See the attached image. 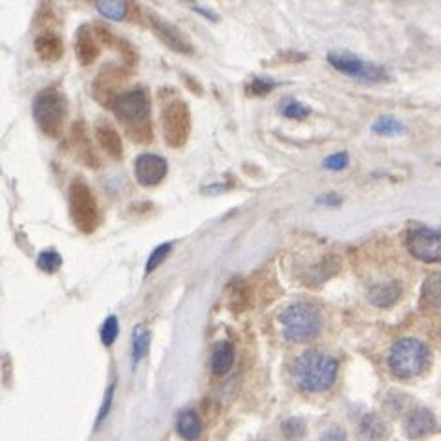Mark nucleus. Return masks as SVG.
Instances as JSON below:
<instances>
[{
    "label": "nucleus",
    "mask_w": 441,
    "mask_h": 441,
    "mask_svg": "<svg viewBox=\"0 0 441 441\" xmlns=\"http://www.w3.org/2000/svg\"><path fill=\"white\" fill-rule=\"evenodd\" d=\"M151 106V93L145 86H136L121 93L113 103V113L125 125L126 134L131 136L132 141L138 143L152 141V123L148 121Z\"/></svg>",
    "instance_id": "f257e3e1"
},
{
    "label": "nucleus",
    "mask_w": 441,
    "mask_h": 441,
    "mask_svg": "<svg viewBox=\"0 0 441 441\" xmlns=\"http://www.w3.org/2000/svg\"><path fill=\"white\" fill-rule=\"evenodd\" d=\"M293 374L304 392L328 390L339 374V363L333 355L320 350H308L295 361Z\"/></svg>",
    "instance_id": "f03ea898"
},
{
    "label": "nucleus",
    "mask_w": 441,
    "mask_h": 441,
    "mask_svg": "<svg viewBox=\"0 0 441 441\" xmlns=\"http://www.w3.org/2000/svg\"><path fill=\"white\" fill-rule=\"evenodd\" d=\"M282 335L290 343H308L323 330V315L313 304L293 303L278 313Z\"/></svg>",
    "instance_id": "7ed1b4c3"
},
{
    "label": "nucleus",
    "mask_w": 441,
    "mask_h": 441,
    "mask_svg": "<svg viewBox=\"0 0 441 441\" xmlns=\"http://www.w3.org/2000/svg\"><path fill=\"white\" fill-rule=\"evenodd\" d=\"M31 113L42 134H46L48 138H59L68 118L66 96L55 86L41 90L34 99Z\"/></svg>",
    "instance_id": "20e7f679"
},
{
    "label": "nucleus",
    "mask_w": 441,
    "mask_h": 441,
    "mask_svg": "<svg viewBox=\"0 0 441 441\" xmlns=\"http://www.w3.org/2000/svg\"><path fill=\"white\" fill-rule=\"evenodd\" d=\"M430 350L423 340L414 337L395 340L388 353V366L392 374L400 379H412L420 375L429 363Z\"/></svg>",
    "instance_id": "39448f33"
},
{
    "label": "nucleus",
    "mask_w": 441,
    "mask_h": 441,
    "mask_svg": "<svg viewBox=\"0 0 441 441\" xmlns=\"http://www.w3.org/2000/svg\"><path fill=\"white\" fill-rule=\"evenodd\" d=\"M161 131L165 143L171 148H181L187 145L193 131V118L187 103L180 97H173L161 106Z\"/></svg>",
    "instance_id": "423d86ee"
},
{
    "label": "nucleus",
    "mask_w": 441,
    "mask_h": 441,
    "mask_svg": "<svg viewBox=\"0 0 441 441\" xmlns=\"http://www.w3.org/2000/svg\"><path fill=\"white\" fill-rule=\"evenodd\" d=\"M68 207L74 225L84 235H92L99 225V206L92 189L84 181H72L68 189Z\"/></svg>",
    "instance_id": "0eeeda50"
},
{
    "label": "nucleus",
    "mask_w": 441,
    "mask_h": 441,
    "mask_svg": "<svg viewBox=\"0 0 441 441\" xmlns=\"http://www.w3.org/2000/svg\"><path fill=\"white\" fill-rule=\"evenodd\" d=\"M328 63L335 68L337 72L345 74L352 79L361 81V83H381V81L388 79L385 68L379 66V64L368 63V61L358 57V55L332 51V54H328Z\"/></svg>",
    "instance_id": "6e6552de"
},
{
    "label": "nucleus",
    "mask_w": 441,
    "mask_h": 441,
    "mask_svg": "<svg viewBox=\"0 0 441 441\" xmlns=\"http://www.w3.org/2000/svg\"><path fill=\"white\" fill-rule=\"evenodd\" d=\"M408 253L421 262H440L441 260V231L430 229V227H414L407 233Z\"/></svg>",
    "instance_id": "1a4fd4ad"
},
{
    "label": "nucleus",
    "mask_w": 441,
    "mask_h": 441,
    "mask_svg": "<svg viewBox=\"0 0 441 441\" xmlns=\"http://www.w3.org/2000/svg\"><path fill=\"white\" fill-rule=\"evenodd\" d=\"M148 24H151V28L154 30L156 37L160 39L165 46L171 48L173 51H176V54L189 55L194 51V46L191 44L187 35H185L180 28H176L173 22L165 21V19L158 17L156 13L151 11L148 13Z\"/></svg>",
    "instance_id": "9d476101"
},
{
    "label": "nucleus",
    "mask_w": 441,
    "mask_h": 441,
    "mask_svg": "<svg viewBox=\"0 0 441 441\" xmlns=\"http://www.w3.org/2000/svg\"><path fill=\"white\" fill-rule=\"evenodd\" d=\"M168 173V163L158 154H139L134 161V176L143 187H156L165 180Z\"/></svg>",
    "instance_id": "9b49d317"
},
{
    "label": "nucleus",
    "mask_w": 441,
    "mask_h": 441,
    "mask_svg": "<svg viewBox=\"0 0 441 441\" xmlns=\"http://www.w3.org/2000/svg\"><path fill=\"white\" fill-rule=\"evenodd\" d=\"M125 79H126V76L121 68H118V66L103 68V72L96 77L93 86H92V93H93V97H96V101L101 103L103 106L112 108L116 99L121 96L118 90Z\"/></svg>",
    "instance_id": "f8f14e48"
},
{
    "label": "nucleus",
    "mask_w": 441,
    "mask_h": 441,
    "mask_svg": "<svg viewBox=\"0 0 441 441\" xmlns=\"http://www.w3.org/2000/svg\"><path fill=\"white\" fill-rule=\"evenodd\" d=\"M72 145L76 148V154L81 161H83L86 167L90 168H97L101 165L99 158H97L96 151H93L92 139H90L88 128L84 125L83 121H77L76 125L72 126Z\"/></svg>",
    "instance_id": "ddd939ff"
},
{
    "label": "nucleus",
    "mask_w": 441,
    "mask_h": 441,
    "mask_svg": "<svg viewBox=\"0 0 441 441\" xmlns=\"http://www.w3.org/2000/svg\"><path fill=\"white\" fill-rule=\"evenodd\" d=\"M101 44L93 35V30L90 26H81L76 35V55L83 66H90L97 61L101 54Z\"/></svg>",
    "instance_id": "4468645a"
},
{
    "label": "nucleus",
    "mask_w": 441,
    "mask_h": 441,
    "mask_svg": "<svg viewBox=\"0 0 441 441\" xmlns=\"http://www.w3.org/2000/svg\"><path fill=\"white\" fill-rule=\"evenodd\" d=\"M93 136H96L97 143L112 160L119 161L123 158V139L116 128L110 123L99 121L93 128Z\"/></svg>",
    "instance_id": "2eb2a0df"
},
{
    "label": "nucleus",
    "mask_w": 441,
    "mask_h": 441,
    "mask_svg": "<svg viewBox=\"0 0 441 441\" xmlns=\"http://www.w3.org/2000/svg\"><path fill=\"white\" fill-rule=\"evenodd\" d=\"M403 429L410 440H420L436 429V417L429 408H417L408 414Z\"/></svg>",
    "instance_id": "dca6fc26"
},
{
    "label": "nucleus",
    "mask_w": 441,
    "mask_h": 441,
    "mask_svg": "<svg viewBox=\"0 0 441 441\" xmlns=\"http://www.w3.org/2000/svg\"><path fill=\"white\" fill-rule=\"evenodd\" d=\"M35 51L44 63H57V61L63 59L64 42L54 31H44L35 39Z\"/></svg>",
    "instance_id": "f3484780"
},
{
    "label": "nucleus",
    "mask_w": 441,
    "mask_h": 441,
    "mask_svg": "<svg viewBox=\"0 0 441 441\" xmlns=\"http://www.w3.org/2000/svg\"><path fill=\"white\" fill-rule=\"evenodd\" d=\"M401 284L397 280L377 282L370 288L368 300L377 308H390L401 298Z\"/></svg>",
    "instance_id": "a211bd4d"
},
{
    "label": "nucleus",
    "mask_w": 441,
    "mask_h": 441,
    "mask_svg": "<svg viewBox=\"0 0 441 441\" xmlns=\"http://www.w3.org/2000/svg\"><path fill=\"white\" fill-rule=\"evenodd\" d=\"M235 346L229 340H220L213 348L211 355V370L215 375H225L235 365Z\"/></svg>",
    "instance_id": "6ab92c4d"
},
{
    "label": "nucleus",
    "mask_w": 441,
    "mask_h": 441,
    "mask_svg": "<svg viewBox=\"0 0 441 441\" xmlns=\"http://www.w3.org/2000/svg\"><path fill=\"white\" fill-rule=\"evenodd\" d=\"M176 430L180 434V437H183L185 441H194L200 437L203 430V421L200 417L196 410L193 408H187V410L180 412L176 421Z\"/></svg>",
    "instance_id": "aec40b11"
},
{
    "label": "nucleus",
    "mask_w": 441,
    "mask_h": 441,
    "mask_svg": "<svg viewBox=\"0 0 441 441\" xmlns=\"http://www.w3.org/2000/svg\"><path fill=\"white\" fill-rule=\"evenodd\" d=\"M387 434V423L377 414H368L361 421V437L365 441H382Z\"/></svg>",
    "instance_id": "412c9836"
},
{
    "label": "nucleus",
    "mask_w": 441,
    "mask_h": 441,
    "mask_svg": "<svg viewBox=\"0 0 441 441\" xmlns=\"http://www.w3.org/2000/svg\"><path fill=\"white\" fill-rule=\"evenodd\" d=\"M151 332L145 330L141 324H138L132 332V366H138L139 361L147 355L148 348H151Z\"/></svg>",
    "instance_id": "4be33fe9"
},
{
    "label": "nucleus",
    "mask_w": 441,
    "mask_h": 441,
    "mask_svg": "<svg viewBox=\"0 0 441 441\" xmlns=\"http://www.w3.org/2000/svg\"><path fill=\"white\" fill-rule=\"evenodd\" d=\"M421 300L427 306H441V271L425 278L421 288Z\"/></svg>",
    "instance_id": "5701e85b"
},
{
    "label": "nucleus",
    "mask_w": 441,
    "mask_h": 441,
    "mask_svg": "<svg viewBox=\"0 0 441 441\" xmlns=\"http://www.w3.org/2000/svg\"><path fill=\"white\" fill-rule=\"evenodd\" d=\"M96 9L110 21H123L128 15V2H123V0H97Z\"/></svg>",
    "instance_id": "b1692460"
},
{
    "label": "nucleus",
    "mask_w": 441,
    "mask_h": 441,
    "mask_svg": "<svg viewBox=\"0 0 441 441\" xmlns=\"http://www.w3.org/2000/svg\"><path fill=\"white\" fill-rule=\"evenodd\" d=\"M372 132L379 136H394V134H403L407 132V126L403 125V121H400L394 116H382L377 121L372 125Z\"/></svg>",
    "instance_id": "393cba45"
},
{
    "label": "nucleus",
    "mask_w": 441,
    "mask_h": 441,
    "mask_svg": "<svg viewBox=\"0 0 441 441\" xmlns=\"http://www.w3.org/2000/svg\"><path fill=\"white\" fill-rule=\"evenodd\" d=\"M61 265H63V257H61V253L57 251V249L50 248L39 253L37 268L41 269V271H44V273L48 275L57 273L61 269Z\"/></svg>",
    "instance_id": "a878e982"
},
{
    "label": "nucleus",
    "mask_w": 441,
    "mask_h": 441,
    "mask_svg": "<svg viewBox=\"0 0 441 441\" xmlns=\"http://www.w3.org/2000/svg\"><path fill=\"white\" fill-rule=\"evenodd\" d=\"M277 86H278V83L271 79V77L255 76V77H251V81H249L248 84H245V92H248V96H253V97H264V96H268V93L273 92Z\"/></svg>",
    "instance_id": "bb28decb"
},
{
    "label": "nucleus",
    "mask_w": 441,
    "mask_h": 441,
    "mask_svg": "<svg viewBox=\"0 0 441 441\" xmlns=\"http://www.w3.org/2000/svg\"><path fill=\"white\" fill-rule=\"evenodd\" d=\"M280 113L288 119H295V121H303L311 113V108L304 103L297 101V99H288V101L280 103Z\"/></svg>",
    "instance_id": "cd10ccee"
},
{
    "label": "nucleus",
    "mask_w": 441,
    "mask_h": 441,
    "mask_svg": "<svg viewBox=\"0 0 441 441\" xmlns=\"http://www.w3.org/2000/svg\"><path fill=\"white\" fill-rule=\"evenodd\" d=\"M171 251H173V242H165V244H160L158 248H154V251H152L151 257H148L147 265H145V273H154L156 269L163 264L165 258L171 255Z\"/></svg>",
    "instance_id": "c85d7f7f"
},
{
    "label": "nucleus",
    "mask_w": 441,
    "mask_h": 441,
    "mask_svg": "<svg viewBox=\"0 0 441 441\" xmlns=\"http://www.w3.org/2000/svg\"><path fill=\"white\" fill-rule=\"evenodd\" d=\"M282 434L290 441L303 440L306 434V421L303 417H290L282 423Z\"/></svg>",
    "instance_id": "c756f323"
},
{
    "label": "nucleus",
    "mask_w": 441,
    "mask_h": 441,
    "mask_svg": "<svg viewBox=\"0 0 441 441\" xmlns=\"http://www.w3.org/2000/svg\"><path fill=\"white\" fill-rule=\"evenodd\" d=\"M119 335V320L116 315L106 317L101 328V343L105 346H112Z\"/></svg>",
    "instance_id": "7c9ffc66"
},
{
    "label": "nucleus",
    "mask_w": 441,
    "mask_h": 441,
    "mask_svg": "<svg viewBox=\"0 0 441 441\" xmlns=\"http://www.w3.org/2000/svg\"><path fill=\"white\" fill-rule=\"evenodd\" d=\"M92 30H93V35H96V39L99 41V44H103V46L112 48L113 44H118L119 42V39H116V35H113V31L110 30L108 26L101 24V22L93 24Z\"/></svg>",
    "instance_id": "2f4dec72"
},
{
    "label": "nucleus",
    "mask_w": 441,
    "mask_h": 441,
    "mask_svg": "<svg viewBox=\"0 0 441 441\" xmlns=\"http://www.w3.org/2000/svg\"><path fill=\"white\" fill-rule=\"evenodd\" d=\"M238 282L240 280H235V284L229 288V293H231V297H229V306L235 311H242L248 306V303H245V286H242Z\"/></svg>",
    "instance_id": "473e14b6"
},
{
    "label": "nucleus",
    "mask_w": 441,
    "mask_h": 441,
    "mask_svg": "<svg viewBox=\"0 0 441 441\" xmlns=\"http://www.w3.org/2000/svg\"><path fill=\"white\" fill-rule=\"evenodd\" d=\"M348 163H350L348 152H335V154L328 156V158L323 161L324 168L333 171V173H339V171L346 168V167H348Z\"/></svg>",
    "instance_id": "72a5a7b5"
},
{
    "label": "nucleus",
    "mask_w": 441,
    "mask_h": 441,
    "mask_svg": "<svg viewBox=\"0 0 441 441\" xmlns=\"http://www.w3.org/2000/svg\"><path fill=\"white\" fill-rule=\"evenodd\" d=\"M113 392H116V381H113V382H110L108 390H106L105 401H103V405H101V410H99V416H97V421H96V427H97V429H99V427H101V423H103V421L106 420V416H108L110 407H112Z\"/></svg>",
    "instance_id": "f704fd0d"
},
{
    "label": "nucleus",
    "mask_w": 441,
    "mask_h": 441,
    "mask_svg": "<svg viewBox=\"0 0 441 441\" xmlns=\"http://www.w3.org/2000/svg\"><path fill=\"white\" fill-rule=\"evenodd\" d=\"M315 203H317V206H323V207H330V209H335V207H339L340 203H343V198H340L339 194H335V193L320 194V196L315 198Z\"/></svg>",
    "instance_id": "c9c22d12"
},
{
    "label": "nucleus",
    "mask_w": 441,
    "mask_h": 441,
    "mask_svg": "<svg viewBox=\"0 0 441 441\" xmlns=\"http://www.w3.org/2000/svg\"><path fill=\"white\" fill-rule=\"evenodd\" d=\"M319 441H346V430L343 427H332L320 436Z\"/></svg>",
    "instance_id": "e433bc0d"
},
{
    "label": "nucleus",
    "mask_w": 441,
    "mask_h": 441,
    "mask_svg": "<svg viewBox=\"0 0 441 441\" xmlns=\"http://www.w3.org/2000/svg\"><path fill=\"white\" fill-rule=\"evenodd\" d=\"M198 13H202V15H206V17H211V21H218V17H216L215 13L209 11V9H203V8H194Z\"/></svg>",
    "instance_id": "4c0bfd02"
},
{
    "label": "nucleus",
    "mask_w": 441,
    "mask_h": 441,
    "mask_svg": "<svg viewBox=\"0 0 441 441\" xmlns=\"http://www.w3.org/2000/svg\"><path fill=\"white\" fill-rule=\"evenodd\" d=\"M440 165H441V163H440Z\"/></svg>",
    "instance_id": "58836bf2"
}]
</instances>
